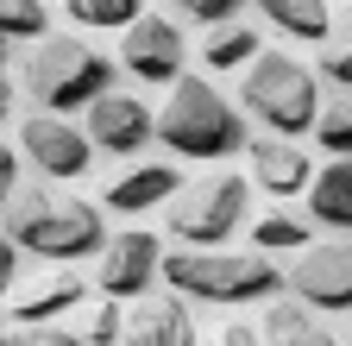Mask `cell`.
<instances>
[{"label":"cell","instance_id":"30","mask_svg":"<svg viewBox=\"0 0 352 346\" xmlns=\"http://www.w3.org/2000/svg\"><path fill=\"white\" fill-rule=\"evenodd\" d=\"M214 346H258V334H252L245 321H227V327L214 334Z\"/></svg>","mask_w":352,"mask_h":346},{"label":"cell","instance_id":"5","mask_svg":"<svg viewBox=\"0 0 352 346\" xmlns=\"http://www.w3.org/2000/svg\"><path fill=\"white\" fill-rule=\"evenodd\" d=\"M239 101L271 126L277 139H302L308 126H315V113H321V89H315V76H308V63H296L283 51H258L245 63Z\"/></svg>","mask_w":352,"mask_h":346},{"label":"cell","instance_id":"10","mask_svg":"<svg viewBox=\"0 0 352 346\" xmlns=\"http://www.w3.org/2000/svg\"><path fill=\"white\" fill-rule=\"evenodd\" d=\"M157 233H139V227H126V233H107V246L95 252V290L101 296H120V302H139L157 277Z\"/></svg>","mask_w":352,"mask_h":346},{"label":"cell","instance_id":"26","mask_svg":"<svg viewBox=\"0 0 352 346\" xmlns=\"http://www.w3.org/2000/svg\"><path fill=\"white\" fill-rule=\"evenodd\" d=\"M183 19H195V25H227V19H239V7L245 0H170Z\"/></svg>","mask_w":352,"mask_h":346},{"label":"cell","instance_id":"4","mask_svg":"<svg viewBox=\"0 0 352 346\" xmlns=\"http://www.w3.org/2000/svg\"><path fill=\"white\" fill-rule=\"evenodd\" d=\"M101 89H113V57L107 51H95L88 38H69V32L32 38V51H25V95L44 113H76Z\"/></svg>","mask_w":352,"mask_h":346},{"label":"cell","instance_id":"24","mask_svg":"<svg viewBox=\"0 0 352 346\" xmlns=\"http://www.w3.org/2000/svg\"><path fill=\"white\" fill-rule=\"evenodd\" d=\"M120 327H126V315H120V296H107V302H95V309H88L82 340H88V346H120Z\"/></svg>","mask_w":352,"mask_h":346},{"label":"cell","instance_id":"11","mask_svg":"<svg viewBox=\"0 0 352 346\" xmlns=\"http://www.w3.org/2000/svg\"><path fill=\"white\" fill-rule=\"evenodd\" d=\"M82 133L95 151H113V158H132L151 145V101L139 95H120V89H101L82 113Z\"/></svg>","mask_w":352,"mask_h":346},{"label":"cell","instance_id":"22","mask_svg":"<svg viewBox=\"0 0 352 346\" xmlns=\"http://www.w3.org/2000/svg\"><path fill=\"white\" fill-rule=\"evenodd\" d=\"M252 246L258 252H302L308 246V221H296V214H264L252 227Z\"/></svg>","mask_w":352,"mask_h":346},{"label":"cell","instance_id":"7","mask_svg":"<svg viewBox=\"0 0 352 346\" xmlns=\"http://www.w3.org/2000/svg\"><path fill=\"white\" fill-rule=\"evenodd\" d=\"M19 151H25V164L44 183H76V177H88V164H95L88 133L69 126L63 113H25L19 120Z\"/></svg>","mask_w":352,"mask_h":346},{"label":"cell","instance_id":"1","mask_svg":"<svg viewBox=\"0 0 352 346\" xmlns=\"http://www.w3.org/2000/svg\"><path fill=\"white\" fill-rule=\"evenodd\" d=\"M7 239L32 258H51V265H69V258H95L107 246V221H101V202H82L63 189H44V183H13L7 195Z\"/></svg>","mask_w":352,"mask_h":346},{"label":"cell","instance_id":"15","mask_svg":"<svg viewBox=\"0 0 352 346\" xmlns=\"http://www.w3.org/2000/svg\"><path fill=\"white\" fill-rule=\"evenodd\" d=\"M176 189H183V170H176V164H164V158H151V164L120 170V177L101 189V208H113V214H145V208L170 202Z\"/></svg>","mask_w":352,"mask_h":346},{"label":"cell","instance_id":"27","mask_svg":"<svg viewBox=\"0 0 352 346\" xmlns=\"http://www.w3.org/2000/svg\"><path fill=\"white\" fill-rule=\"evenodd\" d=\"M7 346H88V340H82V334H63V327H51V321H32V327L7 334Z\"/></svg>","mask_w":352,"mask_h":346},{"label":"cell","instance_id":"21","mask_svg":"<svg viewBox=\"0 0 352 346\" xmlns=\"http://www.w3.org/2000/svg\"><path fill=\"white\" fill-rule=\"evenodd\" d=\"M308 133L321 139V151H333V158H352V89L340 95V101H327L321 113H315V126Z\"/></svg>","mask_w":352,"mask_h":346},{"label":"cell","instance_id":"33","mask_svg":"<svg viewBox=\"0 0 352 346\" xmlns=\"http://www.w3.org/2000/svg\"><path fill=\"white\" fill-rule=\"evenodd\" d=\"M0 346H7V327H0Z\"/></svg>","mask_w":352,"mask_h":346},{"label":"cell","instance_id":"29","mask_svg":"<svg viewBox=\"0 0 352 346\" xmlns=\"http://www.w3.org/2000/svg\"><path fill=\"white\" fill-rule=\"evenodd\" d=\"M13 183H19V151H13V145H0V208H7Z\"/></svg>","mask_w":352,"mask_h":346},{"label":"cell","instance_id":"8","mask_svg":"<svg viewBox=\"0 0 352 346\" xmlns=\"http://www.w3.org/2000/svg\"><path fill=\"white\" fill-rule=\"evenodd\" d=\"M283 283H289L296 302H308V309H321V315L352 309V246L346 239H321V246L308 239L302 258L283 271Z\"/></svg>","mask_w":352,"mask_h":346},{"label":"cell","instance_id":"6","mask_svg":"<svg viewBox=\"0 0 352 346\" xmlns=\"http://www.w3.org/2000/svg\"><path fill=\"white\" fill-rule=\"evenodd\" d=\"M245 177L233 170H214V177H195L170 195V233L183 246H227L245 221Z\"/></svg>","mask_w":352,"mask_h":346},{"label":"cell","instance_id":"2","mask_svg":"<svg viewBox=\"0 0 352 346\" xmlns=\"http://www.w3.org/2000/svg\"><path fill=\"white\" fill-rule=\"evenodd\" d=\"M151 139H164V151H183V158H233L245 151V120L239 107L201 76H176L170 82V101L151 113Z\"/></svg>","mask_w":352,"mask_h":346},{"label":"cell","instance_id":"32","mask_svg":"<svg viewBox=\"0 0 352 346\" xmlns=\"http://www.w3.org/2000/svg\"><path fill=\"white\" fill-rule=\"evenodd\" d=\"M0 69H7V32H0Z\"/></svg>","mask_w":352,"mask_h":346},{"label":"cell","instance_id":"19","mask_svg":"<svg viewBox=\"0 0 352 346\" xmlns=\"http://www.w3.org/2000/svg\"><path fill=\"white\" fill-rule=\"evenodd\" d=\"M258 51H264V45H258V32H252V25H239V19H227V25H208L201 63H208V69H245Z\"/></svg>","mask_w":352,"mask_h":346},{"label":"cell","instance_id":"12","mask_svg":"<svg viewBox=\"0 0 352 346\" xmlns=\"http://www.w3.org/2000/svg\"><path fill=\"white\" fill-rule=\"evenodd\" d=\"M7 296H13V321L32 327V321H57V315L82 309V302H88V277L69 271V265H57V271L32 277V283H13Z\"/></svg>","mask_w":352,"mask_h":346},{"label":"cell","instance_id":"16","mask_svg":"<svg viewBox=\"0 0 352 346\" xmlns=\"http://www.w3.org/2000/svg\"><path fill=\"white\" fill-rule=\"evenodd\" d=\"M308 214L327 233H352V158H333L327 170L308 177Z\"/></svg>","mask_w":352,"mask_h":346},{"label":"cell","instance_id":"20","mask_svg":"<svg viewBox=\"0 0 352 346\" xmlns=\"http://www.w3.org/2000/svg\"><path fill=\"white\" fill-rule=\"evenodd\" d=\"M145 13V0H69V19L88 32H120Z\"/></svg>","mask_w":352,"mask_h":346},{"label":"cell","instance_id":"34","mask_svg":"<svg viewBox=\"0 0 352 346\" xmlns=\"http://www.w3.org/2000/svg\"><path fill=\"white\" fill-rule=\"evenodd\" d=\"M63 7H69V0H63Z\"/></svg>","mask_w":352,"mask_h":346},{"label":"cell","instance_id":"9","mask_svg":"<svg viewBox=\"0 0 352 346\" xmlns=\"http://www.w3.org/2000/svg\"><path fill=\"white\" fill-rule=\"evenodd\" d=\"M183 57H189V45H183V32H176L170 19L139 13L132 25H120V69H126L132 82L170 89V82L183 76Z\"/></svg>","mask_w":352,"mask_h":346},{"label":"cell","instance_id":"14","mask_svg":"<svg viewBox=\"0 0 352 346\" xmlns=\"http://www.w3.org/2000/svg\"><path fill=\"white\" fill-rule=\"evenodd\" d=\"M126 346H195V315L183 309V296H139L132 321L120 327Z\"/></svg>","mask_w":352,"mask_h":346},{"label":"cell","instance_id":"13","mask_svg":"<svg viewBox=\"0 0 352 346\" xmlns=\"http://www.w3.org/2000/svg\"><path fill=\"white\" fill-rule=\"evenodd\" d=\"M245 158H252V183L264 189V195H277V202H289V195H302L308 189V177H315V164H308V151L296 145V139H245Z\"/></svg>","mask_w":352,"mask_h":346},{"label":"cell","instance_id":"25","mask_svg":"<svg viewBox=\"0 0 352 346\" xmlns=\"http://www.w3.org/2000/svg\"><path fill=\"white\" fill-rule=\"evenodd\" d=\"M327 45H333V51H321V69H327V82L352 89V19H346L340 32H327Z\"/></svg>","mask_w":352,"mask_h":346},{"label":"cell","instance_id":"28","mask_svg":"<svg viewBox=\"0 0 352 346\" xmlns=\"http://www.w3.org/2000/svg\"><path fill=\"white\" fill-rule=\"evenodd\" d=\"M13 283H19V246H13L7 233H0V296H7Z\"/></svg>","mask_w":352,"mask_h":346},{"label":"cell","instance_id":"23","mask_svg":"<svg viewBox=\"0 0 352 346\" xmlns=\"http://www.w3.org/2000/svg\"><path fill=\"white\" fill-rule=\"evenodd\" d=\"M0 32H7V45L13 38H44L51 32V19H44V0H0Z\"/></svg>","mask_w":352,"mask_h":346},{"label":"cell","instance_id":"18","mask_svg":"<svg viewBox=\"0 0 352 346\" xmlns=\"http://www.w3.org/2000/svg\"><path fill=\"white\" fill-rule=\"evenodd\" d=\"M264 19H271L283 38H302V45H327L333 32V7L327 0H258Z\"/></svg>","mask_w":352,"mask_h":346},{"label":"cell","instance_id":"31","mask_svg":"<svg viewBox=\"0 0 352 346\" xmlns=\"http://www.w3.org/2000/svg\"><path fill=\"white\" fill-rule=\"evenodd\" d=\"M13 113V82H7V69H0V120Z\"/></svg>","mask_w":352,"mask_h":346},{"label":"cell","instance_id":"17","mask_svg":"<svg viewBox=\"0 0 352 346\" xmlns=\"http://www.w3.org/2000/svg\"><path fill=\"white\" fill-rule=\"evenodd\" d=\"M264 340L271 346H340V334L321 321V309H308V302H271V309H264Z\"/></svg>","mask_w":352,"mask_h":346},{"label":"cell","instance_id":"3","mask_svg":"<svg viewBox=\"0 0 352 346\" xmlns=\"http://www.w3.org/2000/svg\"><path fill=\"white\" fill-rule=\"evenodd\" d=\"M157 277L176 296H195V302H271L283 290V265L271 252H220V246L164 252Z\"/></svg>","mask_w":352,"mask_h":346}]
</instances>
